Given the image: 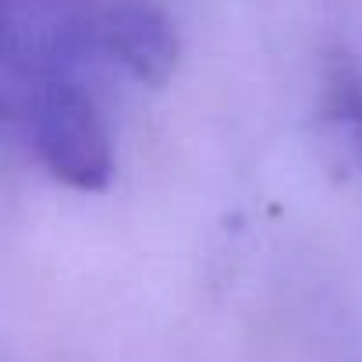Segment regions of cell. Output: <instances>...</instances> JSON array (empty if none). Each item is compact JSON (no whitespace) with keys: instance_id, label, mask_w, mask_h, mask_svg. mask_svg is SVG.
Masks as SVG:
<instances>
[{"instance_id":"3","label":"cell","mask_w":362,"mask_h":362,"mask_svg":"<svg viewBox=\"0 0 362 362\" xmlns=\"http://www.w3.org/2000/svg\"><path fill=\"white\" fill-rule=\"evenodd\" d=\"M320 121L341 160L362 167V71L348 57H334L323 71Z\"/></svg>"},{"instance_id":"1","label":"cell","mask_w":362,"mask_h":362,"mask_svg":"<svg viewBox=\"0 0 362 362\" xmlns=\"http://www.w3.org/2000/svg\"><path fill=\"white\" fill-rule=\"evenodd\" d=\"M29 139L40 163L61 185L103 192L114 177V146L103 114L75 82L54 75L33 89Z\"/></svg>"},{"instance_id":"2","label":"cell","mask_w":362,"mask_h":362,"mask_svg":"<svg viewBox=\"0 0 362 362\" xmlns=\"http://www.w3.org/2000/svg\"><path fill=\"white\" fill-rule=\"evenodd\" d=\"M100 40L107 54L146 86H160L177 61V36L167 15L146 0H121L103 15Z\"/></svg>"}]
</instances>
